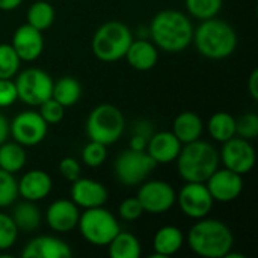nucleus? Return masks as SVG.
Returning <instances> with one entry per match:
<instances>
[{
  "label": "nucleus",
  "instance_id": "obj_1",
  "mask_svg": "<svg viewBox=\"0 0 258 258\" xmlns=\"http://www.w3.org/2000/svg\"><path fill=\"white\" fill-rule=\"evenodd\" d=\"M194 24L189 17L177 9L157 12L148 27L153 44L168 53H180L192 44Z\"/></svg>",
  "mask_w": 258,
  "mask_h": 258
},
{
  "label": "nucleus",
  "instance_id": "obj_2",
  "mask_svg": "<svg viewBox=\"0 0 258 258\" xmlns=\"http://www.w3.org/2000/svg\"><path fill=\"white\" fill-rule=\"evenodd\" d=\"M187 245L190 251L203 258H224L234 246V234L231 228L212 218L198 219L187 233Z\"/></svg>",
  "mask_w": 258,
  "mask_h": 258
},
{
  "label": "nucleus",
  "instance_id": "obj_3",
  "mask_svg": "<svg viewBox=\"0 0 258 258\" xmlns=\"http://www.w3.org/2000/svg\"><path fill=\"white\" fill-rule=\"evenodd\" d=\"M237 33L234 27L218 17L203 20L197 29H194L192 42L198 53L207 59L221 60L230 57L237 48Z\"/></svg>",
  "mask_w": 258,
  "mask_h": 258
},
{
  "label": "nucleus",
  "instance_id": "obj_4",
  "mask_svg": "<svg viewBox=\"0 0 258 258\" xmlns=\"http://www.w3.org/2000/svg\"><path fill=\"white\" fill-rule=\"evenodd\" d=\"M175 162L180 177L194 183H206L221 163L219 151L210 142L201 139L184 144Z\"/></svg>",
  "mask_w": 258,
  "mask_h": 258
},
{
  "label": "nucleus",
  "instance_id": "obj_5",
  "mask_svg": "<svg viewBox=\"0 0 258 258\" xmlns=\"http://www.w3.org/2000/svg\"><path fill=\"white\" fill-rule=\"evenodd\" d=\"M133 41L130 27L121 21L103 23L92 36V53L101 62H116L122 59Z\"/></svg>",
  "mask_w": 258,
  "mask_h": 258
},
{
  "label": "nucleus",
  "instance_id": "obj_6",
  "mask_svg": "<svg viewBox=\"0 0 258 258\" xmlns=\"http://www.w3.org/2000/svg\"><path fill=\"white\" fill-rule=\"evenodd\" d=\"M125 130V118L113 104L95 106L86 119V135L89 141L100 142L106 147L119 141Z\"/></svg>",
  "mask_w": 258,
  "mask_h": 258
},
{
  "label": "nucleus",
  "instance_id": "obj_7",
  "mask_svg": "<svg viewBox=\"0 0 258 258\" xmlns=\"http://www.w3.org/2000/svg\"><path fill=\"white\" fill-rule=\"evenodd\" d=\"M77 228L82 237L94 246H107L121 231L118 219L103 206L85 209L83 213H80Z\"/></svg>",
  "mask_w": 258,
  "mask_h": 258
},
{
  "label": "nucleus",
  "instance_id": "obj_8",
  "mask_svg": "<svg viewBox=\"0 0 258 258\" xmlns=\"http://www.w3.org/2000/svg\"><path fill=\"white\" fill-rule=\"evenodd\" d=\"M14 82L18 100L27 106L38 107L51 97L53 79L41 68H27L21 73H17Z\"/></svg>",
  "mask_w": 258,
  "mask_h": 258
},
{
  "label": "nucleus",
  "instance_id": "obj_9",
  "mask_svg": "<svg viewBox=\"0 0 258 258\" xmlns=\"http://www.w3.org/2000/svg\"><path fill=\"white\" fill-rule=\"evenodd\" d=\"M156 168V162L147 151L125 150L122 151L113 165L116 180L124 186H138L147 180L150 172Z\"/></svg>",
  "mask_w": 258,
  "mask_h": 258
},
{
  "label": "nucleus",
  "instance_id": "obj_10",
  "mask_svg": "<svg viewBox=\"0 0 258 258\" xmlns=\"http://www.w3.org/2000/svg\"><path fill=\"white\" fill-rule=\"evenodd\" d=\"M145 213L162 215L169 212L177 201L175 189L163 180L142 181L136 197Z\"/></svg>",
  "mask_w": 258,
  "mask_h": 258
},
{
  "label": "nucleus",
  "instance_id": "obj_11",
  "mask_svg": "<svg viewBox=\"0 0 258 258\" xmlns=\"http://www.w3.org/2000/svg\"><path fill=\"white\" fill-rule=\"evenodd\" d=\"M175 204L180 207L181 213L194 221L207 218L213 209V198L206 186V183L184 181V186L177 194Z\"/></svg>",
  "mask_w": 258,
  "mask_h": 258
},
{
  "label": "nucleus",
  "instance_id": "obj_12",
  "mask_svg": "<svg viewBox=\"0 0 258 258\" xmlns=\"http://www.w3.org/2000/svg\"><path fill=\"white\" fill-rule=\"evenodd\" d=\"M48 133V124L36 110L20 112L9 122V136L23 147H35L41 144Z\"/></svg>",
  "mask_w": 258,
  "mask_h": 258
},
{
  "label": "nucleus",
  "instance_id": "obj_13",
  "mask_svg": "<svg viewBox=\"0 0 258 258\" xmlns=\"http://www.w3.org/2000/svg\"><path fill=\"white\" fill-rule=\"evenodd\" d=\"M219 160L222 162L224 168L245 175L251 172L255 166L257 154L251 141L234 136L222 144V150L219 151Z\"/></svg>",
  "mask_w": 258,
  "mask_h": 258
},
{
  "label": "nucleus",
  "instance_id": "obj_14",
  "mask_svg": "<svg viewBox=\"0 0 258 258\" xmlns=\"http://www.w3.org/2000/svg\"><path fill=\"white\" fill-rule=\"evenodd\" d=\"M215 203L228 204L236 201L243 192V175L227 168H218L206 181Z\"/></svg>",
  "mask_w": 258,
  "mask_h": 258
},
{
  "label": "nucleus",
  "instance_id": "obj_15",
  "mask_svg": "<svg viewBox=\"0 0 258 258\" xmlns=\"http://www.w3.org/2000/svg\"><path fill=\"white\" fill-rule=\"evenodd\" d=\"M71 201L79 209H94L101 207L107 203L109 192L106 186L92 178H82L79 177L71 183Z\"/></svg>",
  "mask_w": 258,
  "mask_h": 258
},
{
  "label": "nucleus",
  "instance_id": "obj_16",
  "mask_svg": "<svg viewBox=\"0 0 258 258\" xmlns=\"http://www.w3.org/2000/svg\"><path fill=\"white\" fill-rule=\"evenodd\" d=\"M11 45L20 56L21 62H33L44 51V36L42 32L32 27L30 24H21L12 35Z\"/></svg>",
  "mask_w": 258,
  "mask_h": 258
},
{
  "label": "nucleus",
  "instance_id": "obj_17",
  "mask_svg": "<svg viewBox=\"0 0 258 258\" xmlns=\"http://www.w3.org/2000/svg\"><path fill=\"white\" fill-rule=\"evenodd\" d=\"M80 209L71 200H56L45 210V222L56 233H70L77 228Z\"/></svg>",
  "mask_w": 258,
  "mask_h": 258
},
{
  "label": "nucleus",
  "instance_id": "obj_18",
  "mask_svg": "<svg viewBox=\"0 0 258 258\" xmlns=\"http://www.w3.org/2000/svg\"><path fill=\"white\" fill-rule=\"evenodd\" d=\"M23 258H71V246L59 237L39 236L26 243L21 251Z\"/></svg>",
  "mask_w": 258,
  "mask_h": 258
},
{
  "label": "nucleus",
  "instance_id": "obj_19",
  "mask_svg": "<svg viewBox=\"0 0 258 258\" xmlns=\"http://www.w3.org/2000/svg\"><path fill=\"white\" fill-rule=\"evenodd\" d=\"M17 184L18 197L33 203L45 200L53 189L51 177L42 169H30L24 172L21 178L17 180Z\"/></svg>",
  "mask_w": 258,
  "mask_h": 258
},
{
  "label": "nucleus",
  "instance_id": "obj_20",
  "mask_svg": "<svg viewBox=\"0 0 258 258\" xmlns=\"http://www.w3.org/2000/svg\"><path fill=\"white\" fill-rule=\"evenodd\" d=\"M183 144L172 132H157L148 139L145 151L156 162V165H168L175 162Z\"/></svg>",
  "mask_w": 258,
  "mask_h": 258
},
{
  "label": "nucleus",
  "instance_id": "obj_21",
  "mask_svg": "<svg viewBox=\"0 0 258 258\" xmlns=\"http://www.w3.org/2000/svg\"><path fill=\"white\" fill-rule=\"evenodd\" d=\"M184 233L174 225L159 228L153 239V258H169L181 251L184 246Z\"/></svg>",
  "mask_w": 258,
  "mask_h": 258
},
{
  "label": "nucleus",
  "instance_id": "obj_22",
  "mask_svg": "<svg viewBox=\"0 0 258 258\" xmlns=\"http://www.w3.org/2000/svg\"><path fill=\"white\" fill-rule=\"evenodd\" d=\"M124 57L127 59L128 65L133 70L150 71L156 67L159 60V50L153 44V41H148L145 38H139V39L133 38Z\"/></svg>",
  "mask_w": 258,
  "mask_h": 258
},
{
  "label": "nucleus",
  "instance_id": "obj_23",
  "mask_svg": "<svg viewBox=\"0 0 258 258\" xmlns=\"http://www.w3.org/2000/svg\"><path fill=\"white\" fill-rule=\"evenodd\" d=\"M203 130H204V124H203V119L198 116V113L186 110L175 116L171 132L184 145V144L201 139Z\"/></svg>",
  "mask_w": 258,
  "mask_h": 258
},
{
  "label": "nucleus",
  "instance_id": "obj_24",
  "mask_svg": "<svg viewBox=\"0 0 258 258\" xmlns=\"http://www.w3.org/2000/svg\"><path fill=\"white\" fill-rule=\"evenodd\" d=\"M11 218H12L15 227L18 228V231L32 233L41 225L42 215H41V210L38 209L36 203L23 200L21 203H18L14 207Z\"/></svg>",
  "mask_w": 258,
  "mask_h": 258
},
{
  "label": "nucleus",
  "instance_id": "obj_25",
  "mask_svg": "<svg viewBox=\"0 0 258 258\" xmlns=\"http://www.w3.org/2000/svg\"><path fill=\"white\" fill-rule=\"evenodd\" d=\"M107 254L110 258H139L142 255V246L135 234L121 230L109 242Z\"/></svg>",
  "mask_w": 258,
  "mask_h": 258
},
{
  "label": "nucleus",
  "instance_id": "obj_26",
  "mask_svg": "<svg viewBox=\"0 0 258 258\" xmlns=\"http://www.w3.org/2000/svg\"><path fill=\"white\" fill-rule=\"evenodd\" d=\"M27 162L26 147L18 142H3L0 145V169L8 171L11 174L20 172Z\"/></svg>",
  "mask_w": 258,
  "mask_h": 258
},
{
  "label": "nucleus",
  "instance_id": "obj_27",
  "mask_svg": "<svg viewBox=\"0 0 258 258\" xmlns=\"http://www.w3.org/2000/svg\"><path fill=\"white\" fill-rule=\"evenodd\" d=\"M51 97L56 101H59L65 109L71 107L79 103V100L82 97V86L77 82V79H74L71 76L60 77L59 80L53 82Z\"/></svg>",
  "mask_w": 258,
  "mask_h": 258
},
{
  "label": "nucleus",
  "instance_id": "obj_28",
  "mask_svg": "<svg viewBox=\"0 0 258 258\" xmlns=\"http://www.w3.org/2000/svg\"><path fill=\"white\" fill-rule=\"evenodd\" d=\"M207 130L212 139L224 144L236 136V118L228 112H216L207 122Z\"/></svg>",
  "mask_w": 258,
  "mask_h": 258
},
{
  "label": "nucleus",
  "instance_id": "obj_29",
  "mask_svg": "<svg viewBox=\"0 0 258 258\" xmlns=\"http://www.w3.org/2000/svg\"><path fill=\"white\" fill-rule=\"evenodd\" d=\"M54 18L56 12L48 0H38L32 3L26 14V23L41 32L50 29V26L54 23Z\"/></svg>",
  "mask_w": 258,
  "mask_h": 258
},
{
  "label": "nucleus",
  "instance_id": "obj_30",
  "mask_svg": "<svg viewBox=\"0 0 258 258\" xmlns=\"http://www.w3.org/2000/svg\"><path fill=\"white\" fill-rule=\"evenodd\" d=\"M184 3L189 15L203 21L218 17L222 9L224 0H184Z\"/></svg>",
  "mask_w": 258,
  "mask_h": 258
},
{
  "label": "nucleus",
  "instance_id": "obj_31",
  "mask_svg": "<svg viewBox=\"0 0 258 258\" xmlns=\"http://www.w3.org/2000/svg\"><path fill=\"white\" fill-rule=\"evenodd\" d=\"M21 59L11 44H0V79H14L20 71Z\"/></svg>",
  "mask_w": 258,
  "mask_h": 258
},
{
  "label": "nucleus",
  "instance_id": "obj_32",
  "mask_svg": "<svg viewBox=\"0 0 258 258\" xmlns=\"http://www.w3.org/2000/svg\"><path fill=\"white\" fill-rule=\"evenodd\" d=\"M18 198V184L14 174L0 169V209L12 206Z\"/></svg>",
  "mask_w": 258,
  "mask_h": 258
},
{
  "label": "nucleus",
  "instance_id": "obj_33",
  "mask_svg": "<svg viewBox=\"0 0 258 258\" xmlns=\"http://www.w3.org/2000/svg\"><path fill=\"white\" fill-rule=\"evenodd\" d=\"M106 148L107 147L100 144V142L89 141L82 150V162L89 168L101 166L107 159V150Z\"/></svg>",
  "mask_w": 258,
  "mask_h": 258
},
{
  "label": "nucleus",
  "instance_id": "obj_34",
  "mask_svg": "<svg viewBox=\"0 0 258 258\" xmlns=\"http://www.w3.org/2000/svg\"><path fill=\"white\" fill-rule=\"evenodd\" d=\"M18 228L15 227L11 215L0 212V252L11 249L18 239Z\"/></svg>",
  "mask_w": 258,
  "mask_h": 258
},
{
  "label": "nucleus",
  "instance_id": "obj_35",
  "mask_svg": "<svg viewBox=\"0 0 258 258\" xmlns=\"http://www.w3.org/2000/svg\"><path fill=\"white\" fill-rule=\"evenodd\" d=\"M236 136L252 141L258 136V115L257 113H243L236 119Z\"/></svg>",
  "mask_w": 258,
  "mask_h": 258
},
{
  "label": "nucleus",
  "instance_id": "obj_36",
  "mask_svg": "<svg viewBox=\"0 0 258 258\" xmlns=\"http://www.w3.org/2000/svg\"><path fill=\"white\" fill-rule=\"evenodd\" d=\"M38 107H39V110H38L39 115L42 116V119L48 125L59 124L63 119V116H65V107L59 101H56L53 97H50L48 100H45L44 103H41Z\"/></svg>",
  "mask_w": 258,
  "mask_h": 258
},
{
  "label": "nucleus",
  "instance_id": "obj_37",
  "mask_svg": "<svg viewBox=\"0 0 258 258\" xmlns=\"http://www.w3.org/2000/svg\"><path fill=\"white\" fill-rule=\"evenodd\" d=\"M118 213H119V218L122 221H127V222H133V221H138L145 212L139 203V200L135 197V198H127L124 200L119 207H118Z\"/></svg>",
  "mask_w": 258,
  "mask_h": 258
},
{
  "label": "nucleus",
  "instance_id": "obj_38",
  "mask_svg": "<svg viewBox=\"0 0 258 258\" xmlns=\"http://www.w3.org/2000/svg\"><path fill=\"white\" fill-rule=\"evenodd\" d=\"M57 169H59V174L62 175V178H65L70 183H73L74 180H77L80 177V174H82L80 163L74 157H63L59 162Z\"/></svg>",
  "mask_w": 258,
  "mask_h": 258
},
{
  "label": "nucleus",
  "instance_id": "obj_39",
  "mask_svg": "<svg viewBox=\"0 0 258 258\" xmlns=\"http://www.w3.org/2000/svg\"><path fill=\"white\" fill-rule=\"evenodd\" d=\"M18 100L14 79H0V107H11Z\"/></svg>",
  "mask_w": 258,
  "mask_h": 258
},
{
  "label": "nucleus",
  "instance_id": "obj_40",
  "mask_svg": "<svg viewBox=\"0 0 258 258\" xmlns=\"http://www.w3.org/2000/svg\"><path fill=\"white\" fill-rule=\"evenodd\" d=\"M133 133H135V135L145 136V138L150 139V136L154 133V130H153L151 122H148V121H138V122L135 124V127H133Z\"/></svg>",
  "mask_w": 258,
  "mask_h": 258
},
{
  "label": "nucleus",
  "instance_id": "obj_41",
  "mask_svg": "<svg viewBox=\"0 0 258 258\" xmlns=\"http://www.w3.org/2000/svg\"><path fill=\"white\" fill-rule=\"evenodd\" d=\"M246 86H248V92H249L251 98H252L254 101H257L258 100V70H254V71L249 74V79H248Z\"/></svg>",
  "mask_w": 258,
  "mask_h": 258
},
{
  "label": "nucleus",
  "instance_id": "obj_42",
  "mask_svg": "<svg viewBox=\"0 0 258 258\" xmlns=\"http://www.w3.org/2000/svg\"><path fill=\"white\" fill-rule=\"evenodd\" d=\"M147 144H148V138L141 136V135H135V133L132 135V139H130V148H132V150L145 151Z\"/></svg>",
  "mask_w": 258,
  "mask_h": 258
},
{
  "label": "nucleus",
  "instance_id": "obj_43",
  "mask_svg": "<svg viewBox=\"0 0 258 258\" xmlns=\"http://www.w3.org/2000/svg\"><path fill=\"white\" fill-rule=\"evenodd\" d=\"M9 138V121L5 118V115L0 113V145L6 142Z\"/></svg>",
  "mask_w": 258,
  "mask_h": 258
},
{
  "label": "nucleus",
  "instance_id": "obj_44",
  "mask_svg": "<svg viewBox=\"0 0 258 258\" xmlns=\"http://www.w3.org/2000/svg\"><path fill=\"white\" fill-rule=\"evenodd\" d=\"M21 3H23V0H0V11H6V12L14 11Z\"/></svg>",
  "mask_w": 258,
  "mask_h": 258
},
{
  "label": "nucleus",
  "instance_id": "obj_45",
  "mask_svg": "<svg viewBox=\"0 0 258 258\" xmlns=\"http://www.w3.org/2000/svg\"><path fill=\"white\" fill-rule=\"evenodd\" d=\"M48 2H51V0H48Z\"/></svg>",
  "mask_w": 258,
  "mask_h": 258
}]
</instances>
